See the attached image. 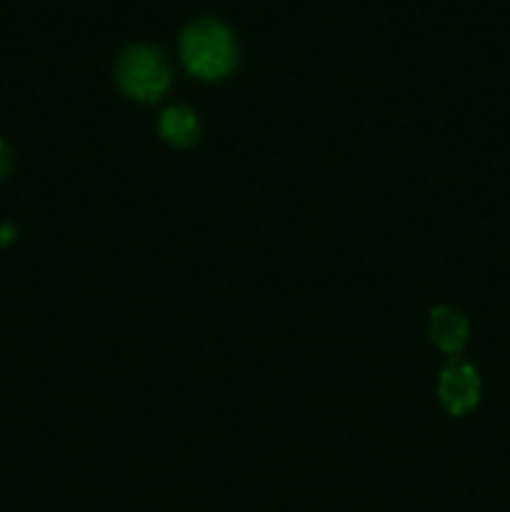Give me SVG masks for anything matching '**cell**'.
<instances>
[{
	"mask_svg": "<svg viewBox=\"0 0 510 512\" xmlns=\"http://www.w3.org/2000/svg\"><path fill=\"white\" fill-rule=\"evenodd\" d=\"M180 58L195 78L218 80L233 70L235 40L220 20H195L183 30Z\"/></svg>",
	"mask_w": 510,
	"mask_h": 512,
	"instance_id": "6da1fadb",
	"label": "cell"
},
{
	"mask_svg": "<svg viewBox=\"0 0 510 512\" xmlns=\"http://www.w3.org/2000/svg\"><path fill=\"white\" fill-rule=\"evenodd\" d=\"M118 83L130 98L155 103L170 88V68L153 45H130L118 60Z\"/></svg>",
	"mask_w": 510,
	"mask_h": 512,
	"instance_id": "7a4b0ae2",
	"label": "cell"
},
{
	"mask_svg": "<svg viewBox=\"0 0 510 512\" xmlns=\"http://www.w3.org/2000/svg\"><path fill=\"white\" fill-rule=\"evenodd\" d=\"M438 395L445 408L453 415H465L473 410L480 400V378L478 370L465 360L453 358L443 368L438 380Z\"/></svg>",
	"mask_w": 510,
	"mask_h": 512,
	"instance_id": "3957f363",
	"label": "cell"
},
{
	"mask_svg": "<svg viewBox=\"0 0 510 512\" xmlns=\"http://www.w3.org/2000/svg\"><path fill=\"white\" fill-rule=\"evenodd\" d=\"M430 338L445 353H460V348L468 343V320L453 308H435L430 315Z\"/></svg>",
	"mask_w": 510,
	"mask_h": 512,
	"instance_id": "277c9868",
	"label": "cell"
},
{
	"mask_svg": "<svg viewBox=\"0 0 510 512\" xmlns=\"http://www.w3.org/2000/svg\"><path fill=\"white\" fill-rule=\"evenodd\" d=\"M158 130L170 145H175V148H185V145L195 143L200 128L193 110L185 108V105H173V108H168L163 115H160Z\"/></svg>",
	"mask_w": 510,
	"mask_h": 512,
	"instance_id": "5b68a950",
	"label": "cell"
},
{
	"mask_svg": "<svg viewBox=\"0 0 510 512\" xmlns=\"http://www.w3.org/2000/svg\"><path fill=\"white\" fill-rule=\"evenodd\" d=\"M10 170V155H8V148L3 145V140H0V178H5Z\"/></svg>",
	"mask_w": 510,
	"mask_h": 512,
	"instance_id": "8992f818",
	"label": "cell"
},
{
	"mask_svg": "<svg viewBox=\"0 0 510 512\" xmlns=\"http://www.w3.org/2000/svg\"><path fill=\"white\" fill-rule=\"evenodd\" d=\"M10 235H13V228H3V230H0V240H3V243H10V240H13V238H10Z\"/></svg>",
	"mask_w": 510,
	"mask_h": 512,
	"instance_id": "52a82bcc",
	"label": "cell"
}]
</instances>
